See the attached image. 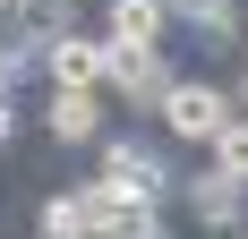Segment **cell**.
Segmentation results:
<instances>
[{
    "instance_id": "5b68a950",
    "label": "cell",
    "mask_w": 248,
    "mask_h": 239,
    "mask_svg": "<svg viewBox=\"0 0 248 239\" xmlns=\"http://www.w3.org/2000/svg\"><path fill=\"white\" fill-rule=\"evenodd\" d=\"M180 214L197 222V231H223V222H240V214H248V179H231V171L205 163L197 179H180Z\"/></svg>"
},
{
    "instance_id": "5bb4252c",
    "label": "cell",
    "mask_w": 248,
    "mask_h": 239,
    "mask_svg": "<svg viewBox=\"0 0 248 239\" xmlns=\"http://www.w3.org/2000/svg\"><path fill=\"white\" fill-rule=\"evenodd\" d=\"M0 9H9V0H0Z\"/></svg>"
},
{
    "instance_id": "6da1fadb",
    "label": "cell",
    "mask_w": 248,
    "mask_h": 239,
    "mask_svg": "<svg viewBox=\"0 0 248 239\" xmlns=\"http://www.w3.org/2000/svg\"><path fill=\"white\" fill-rule=\"evenodd\" d=\"M94 171L111 179V188H128V196H146V205H180V145L163 137H137V128H103L94 137Z\"/></svg>"
},
{
    "instance_id": "8992f818",
    "label": "cell",
    "mask_w": 248,
    "mask_h": 239,
    "mask_svg": "<svg viewBox=\"0 0 248 239\" xmlns=\"http://www.w3.org/2000/svg\"><path fill=\"white\" fill-rule=\"evenodd\" d=\"M43 86H103V26H69L43 43Z\"/></svg>"
},
{
    "instance_id": "277c9868",
    "label": "cell",
    "mask_w": 248,
    "mask_h": 239,
    "mask_svg": "<svg viewBox=\"0 0 248 239\" xmlns=\"http://www.w3.org/2000/svg\"><path fill=\"white\" fill-rule=\"evenodd\" d=\"M43 128L51 145H94L111 128V94L103 86H43Z\"/></svg>"
},
{
    "instance_id": "7c38bea8",
    "label": "cell",
    "mask_w": 248,
    "mask_h": 239,
    "mask_svg": "<svg viewBox=\"0 0 248 239\" xmlns=\"http://www.w3.org/2000/svg\"><path fill=\"white\" fill-rule=\"evenodd\" d=\"M17 137V86H0V145Z\"/></svg>"
},
{
    "instance_id": "ba28073f",
    "label": "cell",
    "mask_w": 248,
    "mask_h": 239,
    "mask_svg": "<svg viewBox=\"0 0 248 239\" xmlns=\"http://www.w3.org/2000/svg\"><path fill=\"white\" fill-rule=\"evenodd\" d=\"M94 26L111 43H171V9H163V0H103Z\"/></svg>"
},
{
    "instance_id": "52a82bcc",
    "label": "cell",
    "mask_w": 248,
    "mask_h": 239,
    "mask_svg": "<svg viewBox=\"0 0 248 239\" xmlns=\"http://www.w3.org/2000/svg\"><path fill=\"white\" fill-rule=\"evenodd\" d=\"M69 26H86V0H9L0 9V34H17V43H60Z\"/></svg>"
},
{
    "instance_id": "8fae6325",
    "label": "cell",
    "mask_w": 248,
    "mask_h": 239,
    "mask_svg": "<svg viewBox=\"0 0 248 239\" xmlns=\"http://www.w3.org/2000/svg\"><path fill=\"white\" fill-rule=\"evenodd\" d=\"M171 9V26H205V17H248L240 0H163Z\"/></svg>"
},
{
    "instance_id": "3957f363",
    "label": "cell",
    "mask_w": 248,
    "mask_h": 239,
    "mask_svg": "<svg viewBox=\"0 0 248 239\" xmlns=\"http://www.w3.org/2000/svg\"><path fill=\"white\" fill-rule=\"evenodd\" d=\"M231 111H240V94H231V86L180 69V86H171V103H163V120H154V128H163L180 154H205V145H214V128H223Z\"/></svg>"
},
{
    "instance_id": "7a4b0ae2",
    "label": "cell",
    "mask_w": 248,
    "mask_h": 239,
    "mask_svg": "<svg viewBox=\"0 0 248 239\" xmlns=\"http://www.w3.org/2000/svg\"><path fill=\"white\" fill-rule=\"evenodd\" d=\"M171 86H180L171 43H111V34H103V94H111V111H128V120H163Z\"/></svg>"
},
{
    "instance_id": "4fadbf2b",
    "label": "cell",
    "mask_w": 248,
    "mask_h": 239,
    "mask_svg": "<svg viewBox=\"0 0 248 239\" xmlns=\"http://www.w3.org/2000/svg\"><path fill=\"white\" fill-rule=\"evenodd\" d=\"M34 239H60V231H34Z\"/></svg>"
},
{
    "instance_id": "30bf717a",
    "label": "cell",
    "mask_w": 248,
    "mask_h": 239,
    "mask_svg": "<svg viewBox=\"0 0 248 239\" xmlns=\"http://www.w3.org/2000/svg\"><path fill=\"white\" fill-rule=\"evenodd\" d=\"M205 163L231 171V179H248V111H231L223 128H214V145H205Z\"/></svg>"
},
{
    "instance_id": "9c48e42d",
    "label": "cell",
    "mask_w": 248,
    "mask_h": 239,
    "mask_svg": "<svg viewBox=\"0 0 248 239\" xmlns=\"http://www.w3.org/2000/svg\"><path fill=\"white\" fill-rule=\"evenodd\" d=\"M34 231H60V239H86V231H94V196H86V179L51 188L43 205H34Z\"/></svg>"
}]
</instances>
